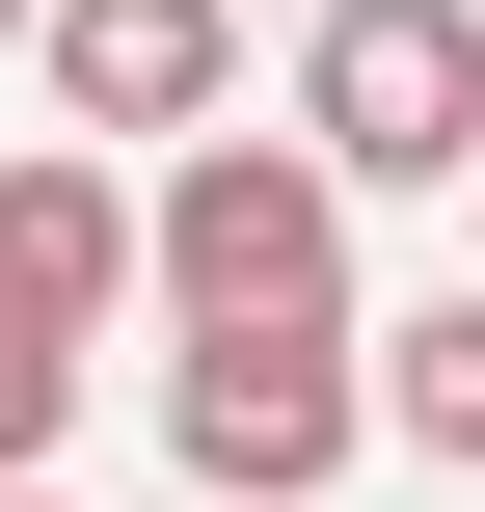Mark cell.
<instances>
[{"instance_id":"1","label":"cell","mask_w":485,"mask_h":512,"mask_svg":"<svg viewBox=\"0 0 485 512\" xmlns=\"http://www.w3.org/2000/svg\"><path fill=\"white\" fill-rule=\"evenodd\" d=\"M135 297L162 324H351V162L270 108H216V135H162L135 162Z\"/></svg>"},{"instance_id":"2","label":"cell","mask_w":485,"mask_h":512,"mask_svg":"<svg viewBox=\"0 0 485 512\" xmlns=\"http://www.w3.org/2000/svg\"><path fill=\"white\" fill-rule=\"evenodd\" d=\"M162 459L243 512H324L378 459V324H162Z\"/></svg>"},{"instance_id":"3","label":"cell","mask_w":485,"mask_h":512,"mask_svg":"<svg viewBox=\"0 0 485 512\" xmlns=\"http://www.w3.org/2000/svg\"><path fill=\"white\" fill-rule=\"evenodd\" d=\"M297 135L351 162V216L378 189H485V0H324L297 27Z\"/></svg>"},{"instance_id":"4","label":"cell","mask_w":485,"mask_h":512,"mask_svg":"<svg viewBox=\"0 0 485 512\" xmlns=\"http://www.w3.org/2000/svg\"><path fill=\"white\" fill-rule=\"evenodd\" d=\"M216 108H243V0H54V135L162 162V135H216Z\"/></svg>"},{"instance_id":"5","label":"cell","mask_w":485,"mask_h":512,"mask_svg":"<svg viewBox=\"0 0 485 512\" xmlns=\"http://www.w3.org/2000/svg\"><path fill=\"white\" fill-rule=\"evenodd\" d=\"M0 297H54L81 351L135 324V162H108V135H54V162H0Z\"/></svg>"},{"instance_id":"6","label":"cell","mask_w":485,"mask_h":512,"mask_svg":"<svg viewBox=\"0 0 485 512\" xmlns=\"http://www.w3.org/2000/svg\"><path fill=\"white\" fill-rule=\"evenodd\" d=\"M378 432L485 486V297H432V324H378Z\"/></svg>"},{"instance_id":"7","label":"cell","mask_w":485,"mask_h":512,"mask_svg":"<svg viewBox=\"0 0 485 512\" xmlns=\"http://www.w3.org/2000/svg\"><path fill=\"white\" fill-rule=\"evenodd\" d=\"M54 432H81V324H54V297H0V486H27Z\"/></svg>"},{"instance_id":"8","label":"cell","mask_w":485,"mask_h":512,"mask_svg":"<svg viewBox=\"0 0 485 512\" xmlns=\"http://www.w3.org/2000/svg\"><path fill=\"white\" fill-rule=\"evenodd\" d=\"M27 27H54V0H0V54H27Z\"/></svg>"},{"instance_id":"9","label":"cell","mask_w":485,"mask_h":512,"mask_svg":"<svg viewBox=\"0 0 485 512\" xmlns=\"http://www.w3.org/2000/svg\"><path fill=\"white\" fill-rule=\"evenodd\" d=\"M0 512H54V459H27V486H0Z\"/></svg>"},{"instance_id":"10","label":"cell","mask_w":485,"mask_h":512,"mask_svg":"<svg viewBox=\"0 0 485 512\" xmlns=\"http://www.w3.org/2000/svg\"><path fill=\"white\" fill-rule=\"evenodd\" d=\"M162 512H243V486H162Z\"/></svg>"}]
</instances>
